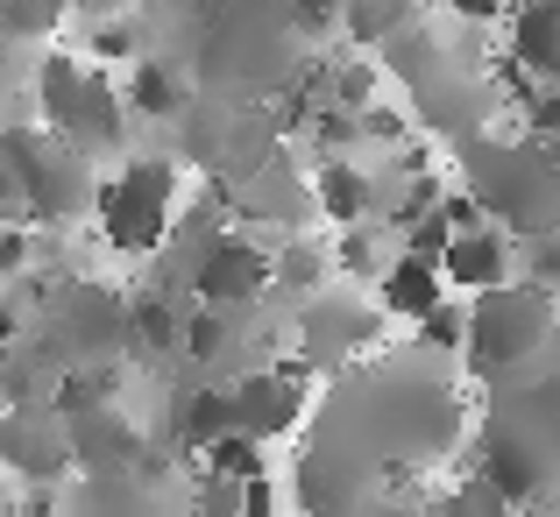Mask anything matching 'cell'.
Returning a JSON list of instances; mask_svg holds the SVG:
<instances>
[{
  "label": "cell",
  "mask_w": 560,
  "mask_h": 517,
  "mask_svg": "<svg viewBox=\"0 0 560 517\" xmlns=\"http://www.w3.org/2000/svg\"><path fill=\"white\" fill-rule=\"evenodd\" d=\"M476 468L504 490V504H539L547 482L560 475V376H497L490 419H482Z\"/></svg>",
  "instance_id": "6da1fadb"
},
{
  "label": "cell",
  "mask_w": 560,
  "mask_h": 517,
  "mask_svg": "<svg viewBox=\"0 0 560 517\" xmlns=\"http://www.w3.org/2000/svg\"><path fill=\"white\" fill-rule=\"evenodd\" d=\"M462 171L468 191H476L482 220H497L504 234L533 242V234L560 227V156L539 150V142H462Z\"/></svg>",
  "instance_id": "7a4b0ae2"
},
{
  "label": "cell",
  "mask_w": 560,
  "mask_h": 517,
  "mask_svg": "<svg viewBox=\"0 0 560 517\" xmlns=\"http://www.w3.org/2000/svg\"><path fill=\"white\" fill-rule=\"evenodd\" d=\"M553 333H560L553 291L504 277V284H490V291H468V341H462V362H468V376H482V383L518 376V368H533L539 354H547Z\"/></svg>",
  "instance_id": "3957f363"
},
{
  "label": "cell",
  "mask_w": 560,
  "mask_h": 517,
  "mask_svg": "<svg viewBox=\"0 0 560 517\" xmlns=\"http://www.w3.org/2000/svg\"><path fill=\"white\" fill-rule=\"evenodd\" d=\"M36 107H43V121H50L71 150H85V156L121 150V136H128V121H121V114H128L121 85H114L100 64L71 57V50H50L36 64Z\"/></svg>",
  "instance_id": "277c9868"
},
{
  "label": "cell",
  "mask_w": 560,
  "mask_h": 517,
  "mask_svg": "<svg viewBox=\"0 0 560 517\" xmlns=\"http://www.w3.org/2000/svg\"><path fill=\"white\" fill-rule=\"evenodd\" d=\"M171 205H178V164L171 156H136L93 191L100 242L114 256H156L171 242Z\"/></svg>",
  "instance_id": "5b68a950"
},
{
  "label": "cell",
  "mask_w": 560,
  "mask_h": 517,
  "mask_svg": "<svg viewBox=\"0 0 560 517\" xmlns=\"http://www.w3.org/2000/svg\"><path fill=\"white\" fill-rule=\"evenodd\" d=\"M0 164L14 171V185H22V205L28 220H71L93 205V156L71 150L57 128H8L0 136Z\"/></svg>",
  "instance_id": "8992f818"
},
{
  "label": "cell",
  "mask_w": 560,
  "mask_h": 517,
  "mask_svg": "<svg viewBox=\"0 0 560 517\" xmlns=\"http://www.w3.org/2000/svg\"><path fill=\"white\" fill-rule=\"evenodd\" d=\"M270 291V248L248 234H213L191 262V298L199 305H256Z\"/></svg>",
  "instance_id": "52a82bcc"
},
{
  "label": "cell",
  "mask_w": 560,
  "mask_h": 517,
  "mask_svg": "<svg viewBox=\"0 0 560 517\" xmlns=\"http://www.w3.org/2000/svg\"><path fill=\"white\" fill-rule=\"evenodd\" d=\"M376 327H383V305L370 313V305L341 298V291H319V298L305 305V319H299L305 368H334L341 354H362V348H376Z\"/></svg>",
  "instance_id": "ba28073f"
},
{
  "label": "cell",
  "mask_w": 560,
  "mask_h": 517,
  "mask_svg": "<svg viewBox=\"0 0 560 517\" xmlns=\"http://www.w3.org/2000/svg\"><path fill=\"white\" fill-rule=\"evenodd\" d=\"M0 461L14 475H65L71 468V433L57 404H8L0 419Z\"/></svg>",
  "instance_id": "9c48e42d"
},
{
  "label": "cell",
  "mask_w": 560,
  "mask_h": 517,
  "mask_svg": "<svg viewBox=\"0 0 560 517\" xmlns=\"http://www.w3.org/2000/svg\"><path fill=\"white\" fill-rule=\"evenodd\" d=\"M511 270H518V248H511V234L497 227V220H468V227H454L447 248H440L447 291H490V284H504Z\"/></svg>",
  "instance_id": "30bf717a"
},
{
  "label": "cell",
  "mask_w": 560,
  "mask_h": 517,
  "mask_svg": "<svg viewBox=\"0 0 560 517\" xmlns=\"http://www.w3.org/2000/svg\"><path fill=\"white\" fill-rule=\"evenodd\" d=\"M234 411L256 439H277L305 419V368H248L234 383Z\"/></svg>",
  "instance_id": "8fae6325"
},
{
  "label": "cell",
  "mask_w": 560,
  "mask_h": 517,
  "mask_svg": "<svg viewBox=\"0 0 560 517\" xmlns=\"http://www.w3.org/2000/svg\"><path fill=\"white\" fill-rule=\"evenodd\" d=\"M440 298H447V277H440V262L419 256V248H405V256H390L376 270V305L390 319H425Z\"/></svg>",
  "instance_id": "7c38bea8"
},
{
  "label": "cell",
  "mask_w": 560,
  "mask_h": 517,
  "mask_svg": "<svg viewBox=\"0 0 560 517\" xmlns=\"http://www.w3.org/2000/svg\"><path fill=\"white\" fill-rule=\"evenodd\" d=\"M511 64H525L533 85H560V0L511 8Z\"/></svg>",
  "instance_id": "4fadbf2b"
},
{
  "label": "cell",
  "mask_w": 560,
  "mask_h": 517,
  "mask_svg": "<svg viewBox=\"0 0 560 517\" xmlns=\"http://www.w3.org/2000/svg\"><path fill=\"white\" fill-rule=\"evenodd\" d=\"M65 433H71V461H79V468H128V461H142L136 433H128V419H121L114 404L71 411Z\"/></svg>",
  "instance_id": "5bb4252c"
},
{
  "label": "cell",
  "mask_w": 560,
  "mask_h": 517,
  "mask_svg": "<svg viewBox=\"0 0 560 517\" xmlns=\"http://www.w3.org/2000/svg\"><path fill=\"white\" fill-rule=\"evenodd\" d=\"M313 205L334 220V227H348V220H370L376 213V177L362 164H348V156H327L313 177Z\"/></svg>",
  "instance_id": "9a60e30c"
},
{
  "label": "cell",
  "mask_w": 560,
  "mask_h": 517,
  "mask_svg": "<svg viewBox=\"0 0 560 517\" xmlns=\"http://www.w3.org/2000/svg\"><path fill=\"white\" fill-rule=\"evenodd\" d=\"M121 99H128V114H142V121H178L191 93H185L178 64H164V57H136V64H128Z\"/></svg>",
  "instance_id": "2e32d148"
},
{
  "label": "cell",
  "mask_w": 560,
  "mask_h": 517,
  "mask_svg": "<svg viewBox=\"0 0 560 517\" xmlns=\"http://www.w3.org/2000/svg\"><path fill=\"white\" fill-rule=\"evenodd\" d=\"M405 22H411V0H341L348 43H370V50H383Z\"/></svg>",
  "instance_id": "e0dca14e"
},
{
  "label": "cell",
  "mask_w": 560,
  "mask_h": 517,
  "mask_svg": "<svg viewBox=\"0 0 560 517\" xmlns=\"http://www.w3.org/2000/svg\"><path fill=\"white\" fill-rule=\"evenodd\" d=\"M199 454H206V475H228V482H248V475L270 468V461H262V439L248 433V425H228V433L206 439Z\"/></svg>",
  "instance_id": "ac0fdd59"
},
{
  "label": "cell",
  "mask_w": 560,
  "mask_h": 517,
  "mask_svg": "<svg viewBox=\"0 0 560 517\" xmlns=\"http://www.w3.org/2000/svg\"><path fill=\"white\" fill-rule=\"evenodd\" d=\"M128 341H136L142 354H171L185 341V313L171 298H142L136 313H128Z\"/></svg>",
  "instance_id": "d6986e66"
},
{
  "label": "cell",
  "mask_w": 560,
  "mask_h": 517,
  "mask_svg": "<svg viewBox=\"0 0 560 517\" xmlns=\"http://www.w3.org/2000/svg\"><path fill=\"white\" fill-rule=\"evenodd\" d=\"M228 425H242V411H234V390H199V397L178 411V439H191V447L220 439Z\"/></svg>",
  "instance_id": "ffe728a7"
},
{
  "label": "cell",
  "mask_w": 560,
  "mask_h": 517,
  "mask_svg": "<svg viewBox=\"0 0 560 517\" xmlns=\"http://www.w3.org/2000/svg\"><path fill=\"white\" fill-rule=\"evenodd\" d=\"M334 270V256L327 248H313V242H299V234H291V248H277L270 256V291L284 284V291H319V277Z\"/></svg>",
  "instance_id": "44dd1931"
},
{
  "label": "cell",
  "mask_w": 560,
  "mask_h": 517,
  "mask_svg": "<svg viewBox=\"0 0 560 517\" xmlns=\"http://www.w3.org/2000/svg\"><path fill=\"white\" fill-rule=\"evenodd\" d=\"M0 28L8 43H50L65 28V0H0Z\"/></svg>",
  "instance_id": "7402d4cb"
},
{
  "label": "cell",
  "mask_w": 560,
  "mask_h": 517,
  "mask_svg": "<svg viewBox=\"0 0 560 517\" xmlns=\"http://www.w3.org/2000/svg\"><path fill=\"white\" fill-rule=\"evenodd\" d=\"M93 57H100V64H136V57H142V28L128 22V8L93 22Z\"/></svg>",
  "instance_id": "603a6c76"
},
{
  "label": "cell",
  "mask_w": 560,
  "mask_h": 517,
  "mask_svg": "<svg viewBox=\"0 0 560 517\" xmlns=\"http://www.w3.org/2000/svg\"><path fill=\"white\" fill-rule=\"evenodd\" d=\"M411 327H419V348L425 354H462V341H468V313H462V305H447V298H440L425 319H411Z\"/></svg>",
  "instance_id": "cb8c5ba5"
},
{
  "label": "cell",
  "mask_w": 560,
  "mask_h": 517,
  "mask_svg": "<svg viewBox=\"0 0 560 517\" xmlns=\"http://www.w3.org/2000/svg\"><path fill=\"white\" fill-rule=\"evenodd\" d=\"M334 270H348V277H376L383 270V248H376V234L362 227V220L341 227V242H334Z\"/></svg>",
  "instance_id": "d4e9b609"
},
{
  "label": "cell",
  "mask_w": 560,
  "mask_h": 517,
  "mask_svg": "<svg viewBox=\"0 0 560 517\" xmlns=\"http://www.w3.org/2000/svg\"><path fill=\"white\" fill-rule=\"evenodd\" d=\"M370 93H376V64H341V71H327V99H334V107L362 114V107H370Z\"/></svg>",
  "instance_id": "484cf974"
},
{
  "label": "cell",
  "mask_w": 560,
  "mask_h": 517,
  "mask_svg": "<svg viewBox=\"0 0 560 517\" xmlns=\"http://www.w3.org/2000/svg\"><path fill=\"white\" fill-rule=\"evenodd\" d=\"M270 504H277V482H270V468H262V475H248V482H242V510H248V517H262Z\"/></svg>",
  "instance_id": "4316f807"
},
{
  "label": "cell",
  "mask_w": 560,
  "mask_h": 517,
  "mask_svg": "<svg viewBox=\"0 0 560 517\" xmlns=\"http://www.w3.org/2000/svg\"><path fill=\"white\" fill-rule=\"evenodd\" d=\"M454 14H462V22H504L511 14V0H447Z\"/></svg>",
  "instance_id": "83f0119b"
},
{
  "label": "cell",
  "mask_w": 560,
  "mask_h": 517,
  "mask_svg": "<svg viewBox=\"0 0 560 517\" xmlns=\"http://www.w3.org/2000/svg\"><path fill=\"white\" fill-rule=\"evenodd\" d=\"M65 8H79V14H93V22H100V14H121L128 0H65Z\"/></svg>",
  "instance_id": "f1b7e54d"
},
{
  "label": "cell",
  "mask_w": 560,
  "mask_h": 517,
  "mask_svg": "<svg viewBox=\"0 0 560 517\" xmlns=\"http://www.w3.org/2000/svg\"><path fill=\"white\" fill-rule=\"evenodd\" d=\"M0 85H8V28H0Z\"/></svg>",
  "instance_id": "f546056e"
},
{
  "label": "cell",
  "mask_w": 560,
  "mask_h": 517,
  "mask_svg": "<svg viewBox=\"0 0 560 517\" xmlns=\"http://www.w3.org/2000/svg\"><path fill=\"white\" fill-rule=\"evenodd\" d=\"M0 368H8V333H0Z\"/></svg>",
  "instance_id": "4dcf8cb0"
},
{
  "label": "cell",
  "mask_w": 560,
  "mask_h": 517,
  "mask_svg": "<svg viewBox=\"0 0 560 517\" xmlns=\"http://www.w3.org/2000/svg\"><path fill=\"white\" fill-rule=\"evenodd\" d=\"M553 305H560V298H553Z\"/></svg>",
  "instance_id": "1f68e13d"
}]
</instances>
